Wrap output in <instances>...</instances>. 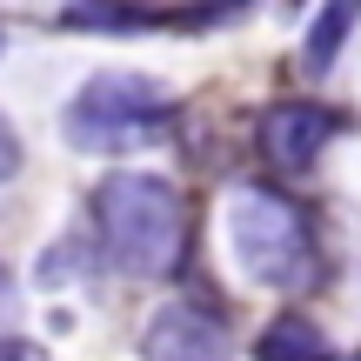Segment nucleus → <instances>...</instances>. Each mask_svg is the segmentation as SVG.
Segmentation results:
<instances>
[{
  "label": "nucleus",
  "instance_id": "20e7f679",
  "mask_svg": "<svg viewBox=\"0 0 361 361\" xmlns=\"http://www.w3.org/2000/svg\"><path fill=\"white\" fill-rule=\"evenodd\" d=\"M328 134H335V114H328V107H314V101H274L268 114H261L255 141H261V154H268L274 168L301 174V168L322 161Z\"/></svg>",
  "mask_w": 361,
  "mask_h": 361
},
{
  "label": "nucleus",
  "instance_id": "7ed1b4c3",
  "mask_svg": "<svg viewBox=\"0 0 361 361\" xmlns=\"http://www.w3.org/2000/svg\"><path fill=\"white\" fill-rule=\"evenodd\" d=\"M228 247L247 281L261 288H301L314 281V234L301 207L274 188H241L228 201Z\"/></svg>",
  "mask_w": 361,
  "mask_h": 361
},
{
  "label": "nucleus",
  "instance_id": "9d476101",
  "mask_svg": "<svg viewBox=\"0 0 361 361\" xmlns=\"http://www.w3.org/2000/svg\"><path fill=\"white\" fill-rule=\"evenodd\" d=\"M0 47H7V40H0Z\"/></svg>",
  "mask_w": 361,
  "mask_h": 361
},
{
  "label": "nucleus",
  "instance_id": "0eeeda50",
  "mask_svg": "<svg viewBox=\"0 0 361 361\" xmlns=\"http://www.w3.org/2000/svg\"><path fill=\"white\" fill-rule=\"evenodd\" d=\"M348 27H355V7H328V13H314V27H308V67H314V74H328V67L341 61V40H348Z\"/></svg>",
  "mask_w": 361,
  "mask_h": 361
},
{
  "label": "nucleus",
  "instance_id": "39448f33",
  "mask_svg": "<svg viewBox=\"0 0 361 361\" xmlns=\"http://www.w3.org/2000/svg\"><path fill=\"white\" fill-rule=\"evenodd\" d=\"M141 361H228V341H221L214 314L188 308V301H168L141 328Z\"/></svg>",
  "mask_w": 361,
  "mask_h": 361
},
{
  "label": "nucleus",
  "instance_id": "f03ea898",
  "mask_svg": "<svg viewBox=\"0 0 361 361\" xmlns=\"http://www.w3.org/2000/svg\"><path fill=\"white\" fill-rule=\"evenodd\" d=\"M174 121V94L154 74H134V67H101V74L80 80V94L67 101V141L80 154H128V147L168 134Z\"/></svg>",
  "mask_w": 361,
  "mask_h": 361
},
{
  "label": "nucleus",
  "instance_id": "1a4fd4ad",
  "mask_svg": "<svg viewBox=\"0 0 361 361\" xmlns=\"http://www.w3.org/2000/svg\"><path fill=\"white\" fill-rule=\"evenodd\" d=\"M0 361H47L34 341H0Z\"/></svg>",
  "mask_w": 361,
  "mask_h": 361
},
{
  "label": "nucleus",
  "instance_id": "f257e3e1",
  "mask_svg": "<svg viewBox=\"0 0 361 361\" xmlns=\"http://www.w3.org/2000/svg\"><path fill=\"white\" fill-rule=\"evenodd\" d=\"M94 221H101V247L114 268L128 274H168L180 255V194L161 174L121 168L94 188Z\"/></svg>",
  "mask_w": 361,
  "mask_h": 361
},
{
  "label": "nucleus",
  "instance_id": "423d86ee",
  "mask_svg": "<svg viewBox=\"0 0 361 361\" xmlns=\"http://www.w3.org/2000/svg\"><path fill=\"white\" fill-rule=\"evenodd\" d=\"M261 361H328V335L308 322V314H274L255 341Z\"/></svg>",
  "mask_w": 361,
  "mask_h": 361
},
{
  "label": "nucleus",
  "instance_id": "6e6552de",
  "mask_svg": "<svg viewBox=\"0 0 361 361\" xmlns=\"http://www.w3.org/2000/svg\"><path fill=\"white\" fill-rule=\"evenodd\" d=\"M13 168H20V134H13L7 121H0V180H7Z\"/></svg>",
  "mask_w": 361,
  "mask_h": 361
}]
</instances>
